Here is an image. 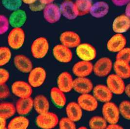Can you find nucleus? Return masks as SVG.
I'll return each mask as SVG.
<instances>
[{"instance_id":"16","label":"nucleus","mask_w":130,"mask_h":129,"mask_svg":"<svg viewBox=\"0 0 130 129\" xmlns=\"http://www.w3.org/2000/svg\"><path fill=\"white\" fill-rule=\"evenodd\" d=\"M62 16L68 20H74L79 16L76 5L73 1H64L60 5Z\"/></svg>"},{"instance_id":"19","label":"nucleus","mask_w":130,"mask_h":129,"mask_svg":"<svg viewBox=\"0 0 130 129\" xmlns=\"http://www.w3.org/2000/svg\"><path fill=\"white\" fill-rule=\"evenodd\" d=\"M93 68L94 66L91 61L81 60L73 66L72 72L77 77H87L91 74Z\"/></svg>"},{"instance_id":"27","label":"nucleus","mask_w":130,"mask_h":129,"mask_svg":"<svg viewBox=\"0 0 130 129\" xmlns=\"http://www.w3.org/2000/svg\"><path fill=\"white\" fill-rule=\"evenodd\" d=\"M50 96L54 104L59 108L63 107L66 103V98L63 92L58 87H54L51 89Z\"/></svg>"},{"instance_id":"6","label":"nucleus","mask_w":130,"mask_h":129,"mask_svg":"<svg viewBox=\"0 0 130 129\" xmlns=\"http://www.w3.org/2000/svg\"><path fill=\"white\" fill-rule=\"evenodd\" d=\"M29 73L28 82L33 88L41 87L46 78V71L41 67L33 68Z\"/></svg>"},{"instance_id":"40","label":"nucleus","mask_w":130,"mask_h":129,"mask_svg":"<svg viewBox=\"0 0 130 129\" xmlns=\"http://www.w3.org/2000/svg\"><path fill=\"white\" fill-rule=\"evenodd\" d=\"M9 77V73L6 69L2 68L0 69V85L6 84Z\"/></svg>"},{"instance_id":"36","label":"nucleus","mask_w":130,"mask_h":129,"mask_svg":"<svg viewBox=\"0 0 130 129\" xmlns=\"http://www.w3.org/2000/svg\"><path fill=\"white\" fill-rule=\"evenodd\" d=\"M59 129H76V125L75 122L67 117H62L60 119L59 122Z\"/></svg>"},{"instance_id":"15","label":"nucleus","mask_w":130,"mask_h":129,"mask_svg":"<svg viewBox=\"0 0 130 129\" xmlns=\"http://www.w3.org/2000/svg\"><path fill=\"white\" fill-rule=\"evenodd\" d=\"M130 29V18L121 14L114 19L112 23V31L115 33L123 34Z\"/></svg>"},{"instance_id":"3","label":"nucleus","mask_w":130,"mask_h":129,"mask_svg":"<svg viewBox=\"0 0 130 129\" xmlns=\"http://www.w3.org/2000/svg\"><path fill=\"white\" fill-rule=\"evenodd\" d=\"M25 40V32L22 28H13L7 36L8 46L14 50H18L23 47Z\"/></svg>"},{"instance_id":"7","label":"nucleus","mask_w":130,"mask_h":129,"mask_svg":"<svg viewBox=\"0 0 130 129\" xmlns=\"http://www.w3.org/2000/svg\"><path fill=\"white\" fill-rule=\"evenodd\" d=\"M112 68V60L108 57H102L98 59L95 63L93 72L96 76L104 77L110 73Z\"/></svg>"},{"instance_id":"10","label":"nucleus","mask_w":130,"mask_h":129,"mask_svg":"<svg viewBox=\"0 0 130 129\" xmlns=\"http://www.w3.org/2000/svg\"><path fill=\"white\" fill-rule=\"evenodd\" d=\"M107 86L113 94L120 95L125 92V84L123 79L117 74L109 75L106 80Z\"/></svg>"},{"instance_id":"42","label":"nucleus","mask_w":130,"mask_h":129,"mask_svg":"<svg viewBox=\"0 0 130 129\" xmlns=\"http://www.w3.org/2000/svg\"><path fill=\"white\" fill-rule=\"evenodd\" d=\"M112 4L118 7L125 6L129 2L130 0H111Z\"/></svg>"},{"instance_id":"11","label":"nucleus","mask_w":130,"mask_h":129,"mask_svg":"<svg viewBox=\"0 0 130 129\" xmlns=\"http://www.w3.org/2000/svg\"><path fill=\"white\" fill-rule=\"evenodd\" d=\"M127 39L123 34L116 33L107 42L108 50L112 53H118L126 47Z\"/></svg>"},{"instance_id":"43","label":"nucleus","mask_w":130,"mask_h":129,"mask_svg":"<svg viewBox=\"0 0 130 129\" xmlns=\"http://www.w3.org/2000/svg\"><path fill=\"white\" fill-rule=\"evenodd\" d=\"M106 129H123V127L119 125L115 124H110L107 127Z\"/></svg>"},{"instance_id":"13","label":"nucleus","mask_w":130,"mask_h":129,"mask_svg":"<svg viewBox=\"0 0 130 129\" xmlns=\"http://www.w3.org/2000/svg\"><path fill=\"white\" fill-rule=\"evenodd\" d=\"M59 41L61 44L70 48L76 47L81 43L79 35L73 31H65L59 36Z\"/></svg>"},{"instance_id":"41","label":"nucleus","mask_w":130,"mask_h":129,"mask_svg":"<svg viewBox=\"0 0 130 129\" xmlns=\"http://www.w3.org/2000/svg\"><path fill=\"white\" fill-rule=\"evenodd\" d=\"M10 95V90L6 84L0 85V98L5 99Z\"/></svg>"},{"instance_id":"9","label":"nucleus","mask_w":130,"mask_h":129,"mask_svg":"<svg viewBox=\"0 0 130 129\" xmlns=\"http://www.w3.org/2000/svg\"><path fill=\"white\" fill-rule=\"evenodd\" d=\"M42 11L44 20L50 24L58 22L62 16L60 7L54 3L45 6Z\"/></svg>"},{"instance_id":"33","label":"nucleus","mask_w":130,"mask_h":129,"mask_svg":"<svg viewBox=\"0 0 130 129\" xmlns=\"http://www.w3.org/2000/svg\"><path fill=\"white\" fill-rule=\"evenodd\" d=\"M1 3L6 9L11 12L20 9L23 4L22 0H2Z\"/></svg>"},{"instance_id":"39","label":"nucleus","mask_w":130,"mask_h":129,"mask_svg":"<svg viewBox=\"0 0 130 129\" xmlns=\"http://www.w3.org/2000/svg\"><path fill=\"white\" fill-rule=\"evenodd\" d=\"M45 6L42 4L39 0L34 4L29 6L30 10L32 12H37L43 11Z\"/></svg>"},{"instance_id":"17","label":"nucleus","mask_w":130,"mask_h":129,"mask_svg":"<svg viewBox=\"0 0 130 129\" xmlns=\"http://www.w3.org/2000/svg\"><path fill=\"white\" fill-rule=\"evenodd\" d=\"M92 81L86 77H77L74 80L73 89L77 93L88 94L93 90Z\"/></svg>"},{"instance_id":"37","label":"nucleus","mask_w":130,"mask_h":129,"mask_svg":"<svg viewBox=\"0 0 130 129\" xmlns=\"http://www.w3.org/2000/svg\"><path fill=\"white\" fill-rule=\"evenodd\" d=\"M10 26L8 18L5 15H1L0 16V34H5L9 29Z\"/></svg>"},{"instance_id":"21","label":"nucleus","mask_w":130,"mask_h":129,"mask_svg":"<svg viewBox=\"0 0 130 129\" xmlns=\"http://www.w3.org/2000/svg\"><path fill=\"white\" fill-rule=\"evenodd\" d=\"M110 10L108 4L104 1H98L93 3L89 14L94 18L100 19L107 15Z\"/></svg>"},{"instance_id":"47","label":"nucleus","mask_w":130,"mask_h":129,"mask_svg":"<svg viewBox=\"0 0 130 129\" xmlns=\"http://www.w3.org/2000/svg\"><path fill=\"white\" fill-rule=\"evenodd\" d=\"M38 0H22V2L24 4L29 6L35 3Z\"/></svg>"},{"instance_id":"34","label":"nucleus","mask_w":130,"mask_h":129,"mask_svg":"<svg viewBox=\"0 0 130 129\" xmlns=\"http://www.w3.org/2000/svg\"><path fill=\"white\" fill-rule=\"evenodd\" d=\"M12 57V53L9 48L1 46L0 48V66L2 67L8 63Z\"/></svg>"},{"instance_id":"49","label":"nucleus","mask_w":130,"mask_h":129,"mask_svg":"<svg viewBox=\"0 0 130 129\" xmlns=\"http://www.w3.org/2000/svg\"><path fill=\"white\" fill-rule=\"evenodd\" d=\"M73 0H64V1H72Z\"/></svg>"},{"instance_id":"5","label":"nucleus","mask_w":130,"mask_h":129,"mask_svg":"<svg viewBox=\"0 0 130 129\" xmlns=\"http://www.w3.org/2000/svg\"><path fill=\"white\" fill-rule=\"evenodd\" d=\"M77 56L82 60L91 61L96 57V50L95 47L88 43H80L76 48Z\"/></svg>"},{"instance_id":"44","label":"nucleus","mask_w":130,"mask_h":129,"mask_svg":"<svg viewBox=\"0 0 130 129\" xmlns=\"http://www.w3.org/2000/svg\"><path fill=\"white\" fill-rule=\"evenodd\" d=\"M1 119V129H6V119L4 117H0Z\"/></svg>"},{"instance_id":"45","label":"nucleus","mask_w":130,"mask_h":129,"mask_svg":"<svg viewBox=\"0 0 130 129\" xmlns=\"http://www.w3.org/2000/svg\"><path fill=\"white\" fill-rule=\"evenodd\" d=\"M125 14L130 18V2L125 6Z\"/></svg>"},{"instance_id":"31","label":"nucleus","mask_w":130,"mask_h":129,"mask_svg":"<svg viewBox=\"0 0 130 129\" xmlns=\"http://www.w3.org/2000/svg\"><path fill=\"white\" fill-rule=\"evenodd\" d=\"M75 3L79 16H83L89 14L93 4L92 0H75Z\"/></svg>"},{"instance_id":"23","label":"nucleus","mask_w":130,"mask_h":129,"mask_svg":"<svg viewBox=\"0 0 130 129\" xmlns=\"http://www.w3.org/2000/svg\"><path fill=\"white\" fill-rule=\"evenodd\" d=\"M14 64L18 70L24 73H29L33 69L31 60L23 54H19L15 56Z\"/></svg>"},{"instance_id":"26","label":"nucleus","mask_w":130,"mask_h":129,"mask_svg":"<svg viewBox=\"0 0 130 129\" xmlns=\"http://www.w3.org/2000/svg\"><path fill=\"white\" fill-rule=\"evenodd\" d=\"M130 62L122 59H116L113 69L116 74L123 79H128L130 77Z\"/></svg>"},{"instance_id":"20","label":"nucleus","mask_w":130,"mask_h":129,"mask_svg":"<svg viewBox=\"0 0 130 129\" xmlns=\"http://www.w3.org/2000/svg\"><path fill=\"white\" fill-rule=\"evenodd\" d=\"M93 95L98 101L106 103L111 101L112 98L113 93L106 85L98 84L93 90Z\"/></svg>"},{"instance_id":"22","label":"nucleus","mask_w":130,"mask_h":129,"mask_svg":"<svg viewBox=\"0 0 130 129\" xmlns=\"http://www.w3.org/2000/svg\"><path fill=\"white\" fill-rule=\"evenodd\" d=\"M73 83L72 76L67 72L60 74L57 78L58 87L64 93H69L73 89Z\"/></svg>"},{"instance_id":"1","label":"nucleus","mask_w":130,"mask_h":129,"mask_svg":"<svg viewBox=\"0 0 130 129\" xmlns=\"http://www.w3.org/2000/svg\"><path fill=\"white\" fill-rule=\"evenodd\" d=\"M49 49V44L47 39L43 37L37 38L33 41L31 45V53L36 59L44 58Z\"/></svg>"},{"instance_id":"4","label":"nucleus","mask_w":130,"mask_h":129,"mask_svg":"<svg viewBox=\"0 0 130 129\" xmlns=\"http://www.w3.org/2000/svg\"><path fill=\"white\" fill-rule=\"evenodd\" d=\"M102 112L103 117L107 123L109 124L118 123L120 114L119 107L115 103L111 101L104 103L102 108Z\"/></svg>"},{"instance_id":"30","label":"nucleus","mask_w":130,"mask_h":129,"mask_svg":"<svg viewBox=\"0 0 130 129\" xmlns=\"http://www.w3.org/2000/svg\"><path fill=\"white\" fill-rule=\"evenodd\" d=\"M16 106L12 103L3 102L0 104V117L8 119L16 113Z\"/></svg>"},{"instance_id":"12","label":"nucleus","mask_w":130,"mask_h":129,"mask_svg":"<svg viewBox=\"0 0 130 129\" xmlns=\"http://www.w3.org/2000/svg\"><path fill=\"white\" fill-rule=\"evenodd\" d=\"M12 93L19 98H26L31 96L32 94V87L29 83L24 81H16L11 86Z\"/></svg>"},{"instance_id":"25","label":"nucleus","mask_w":130,"mask_h":129,"mask_svg":"<svg viewBox=\"0 0 130 129\" xmlns=\"http://www.w3.org/2000/svg\"><path fill=\"white\" fill-rule=\"evenodd\" d=\"M16 111L19 115L25 116L31 111L34 107V100L31 97L19 98L16 104Z\"/></svg>"},{"instance_id":"29","label":"nucleus","mask_w":130,"mask_h":129,"mask_svg":"<svg viewBox=\"0 0 130 129\" xmlns=\"http://www.w3.org/2000/svg\"><path fill=\"white\" fill-rule=\"evenodd\" d=\"M29 125V121L24 116H20L13 118L9 122L7 128L9 129H25Z\"/></svg>"},{"instance_id":"38","label":"nucleus","mask_w":130,"mask_h":129,"mask_svg":"<svg viewBox=\"0 0 130 129\" xmlns=\"http://www.w3.org/2000/svg\"><path fill=\"white\" fill-rule=\"evenodd\" d=\"M116 59H122L130 62V47H125L117 53Z\"/></svg>"},{"instance_id":"2","label":"nucleus","mask_w":130,"mask_h":129,"mask_svg":"<svg viewBox=\"0 0 130 129\" xmlns=\"http://www.w3.org/2000/svg\"><path fill=\"white\" fill-rule=\"evenodd\" d=\"M58 116L54 112L48 111L39 114L36 118V123L38 127L43 129H53L59 124Z\"/></svg>"},{"instance_id":"8","label":"nucleus","mask_w":130,"mask_h":129,"mask_svg":"<svg viewBox=\"0 0 130 129\" xmlns=\"http://www.w3.org/2000/svg\"><path fill=\"white\" fill-rule=\"evenodd\" d=\"M52 53L55 59L61 63H69L73 59L71 48L62 44L55 45L53 48Z\"/></svg>"},{"instance_id":"28","label":"nucleus","mask_w":130,"mask_h":129,"mask_svg":"<svg viewBox=\"0 0 130 129\" xmlns=\"http://www.w3.org/2000/svg\"><path fill=\"white\" fill-rule=\"evenodd\" d=\"M34 108L38 114L49 111V102L47 99L43 95H38L34 99Z\"/></svg>"},{"instance_id":"18","label":"nucleus","mask_w":130,"mask_h":129,"mask_svg":"<svg viewBox=\"0 0 130 129\" xmlns=\"http://www.w3.org/2000/svg\"><path fill=\"white\" fill-rule=\"evenodd\" d=\"M8 20L10 26L13 28H22L27 21V13L23 9H19L11 13Z\"/></svg>"},{"instance_id":"48","label":"nucleus","mask_w":130,"mask_h":129,"mask_svg":"<svg viewBox=\"0 0 130 129\" xmlns=\"http://www.w3.org/2000/svg\"><path fill=\"white\" fill-rule=\"evenodd\" d=\"M125 93L130 98V83L126 86L125 89Z\"/></svg>"},{"instance_id":"24","label":"nucleus","mask_w":130,"mask_h":129,"mask_svg":"<svg viewBox=\"0 0 130 129\" xmlns=\"http://www.w3.org/2000/svg\"><path fill=\"white\" fill-rule=\"evenodd\" d=\"M83 110L78 103L75 102L69 103L65 108L67 117L75 122L79 121L82 118Z\"/></svg>"},{"instance_id":"35","label":"nucleus","mask_w":130,"mask_h":129,"mask_svg":"<svg viewBox=\"0 0 130 129\" xmlns=\"http://www.w3.org/2000/svg\"><path fill=\"white\" fill-rule=\"evenodd\" d=\"M119 109L120 114L123 117L130 120V101L128 100L122 101L119 106Z\"/></svg>"},{"instance_id":"46","label":"nucleus","mask_w":130,"mask_h":129,"mask_svg":"<svg viewBox=\"0 0 130 129\" xmlns=\"http://www.w3.org/2000/svg\"><path fill=\"white\" fill-rule=\"evenodd\" d=\"M39 1L42 4L44 5L45 6H46L48 5L54 3V2L55 0H39Z\"/></svg>"},{"instance_id":"14","label":"nucleus","mask_w":130,"mask_h":129,"mask_svg":"<svg viewBox=\"0 0 130 129\" xmlns=\"http://www.w3.org/2000/svg\"><path fill=\"white\" fill-rule=\"evenodd\" d=\"M98 100L94 95L88 94H81L77 98V102L83 110L93 111L98 107Z\"/></svg>"},{"instance_id":"32","label":"nucleus","mask_w":130,"mask_h":129,"mask_svg":"<svg viewBox=\"0 0 130 129\" xmlns=\"http://www.w3.org/2000/svg\"><path fill=\"white\" fill-rule=\"evenodd\" d=\"M107 122L105 118L101 116H94L89 121V126L91 129H106Z\"/></svg>"}]
</instances>
